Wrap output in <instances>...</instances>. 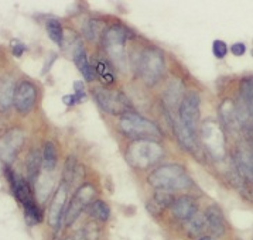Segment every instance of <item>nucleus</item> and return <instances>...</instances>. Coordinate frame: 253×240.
Wrapping results in <instances>:
<instances>
[{
	"mask_svg": "<svg viewBox=\"0 0 253 240\" xmlns=\"http://www.w3.org/2000/svg\"><path fill=\"white\" fill-rule=\"evenodd\" d=\"M147 181L153 188L166 192L187 190L193 185V181L188 177L187 171L177 164L163 165L160 168L154 170L149 175Z\"/></svg>",
	"mask_w": 253,
	"mask_h": 240,
	"instance_id": "nucleus-1",
	"label": "nucleus"
},
{
	"mask_svg": "<svg viewBox=\"0 0 253 240\" xmlns=\"http://www.w3.org/2000/svg\"><path fill=\"white\" fill-rule=\"evenodd\" d=\"M119 126L125 134L130 136L134 140L156 141L162 137L159 127L153 121L133 112H125L122 115Z\"/></svg>",
	"mask_w": 253,
	"mask_h": 240,
	"instance_id": "nucleus-2",
	"label": "nucleus"
},
{
	"mask_svg": "<svg viewBox=\"0 0 253 240\" xmlns=\"http://www.w3.org/2000/svg\"><path fill=\"white\" fill-rule=\"evenodd\" d=\"M162 157V146L152 140H134L127 150V160L137 168L152 167Z\"/></svg>",
	"mask_w": 253,
	"mask_h": 240,
	"instance_id": "nucleus-3",
	"label": "nucleus"
},
{
	"mask_svg": "<svg viewBox=\"0 0 253 240\" xmlns=\"http://www.w3.org/2000/svg\"><path fill=\"white\" fill-rule=\"evenodd\" d=\"M166 70L164 55L157 48H149L142 54L139 62V72L146 85H154L163 77Z\"/></svg>",
	"mask_w": 253,
	"mask_h": 240,
	"instance_id": "nucleus-4",
	"label": "nucleus"
},
{
	"mask_svg": "<svg viewBox=\"0 0 253 240\" xmlns=\"http://www.w3.org/2000/svg\"><path fill=\"white\" fill-rule=\"evenodd\" d=\"M126 30L121 26H113L108 29L103 36V44L108 55L111 60L123 70L125 62H126V52H125V42H126Z\"/></svg>",
	"mask_w": 253,
	"mask_h": 240,
	"instance_id": "nucleus-5",
	"label": "nucleus"
},
{
	"mask_svg": "<svg viewBox=\"0 0 253 240\" xmlns=\"http://www.w3.org/2000/svg\"><path fill=\"white\" fill-rule=\"evenodd\" d=\"M184 129L197 136L200 124V96L197 92H188L180 102V120Z\"/></svg>",
	"mask_w": 253,
	"mask_h": 240,
	"instance_id": "nucleus-6",
	"label": "nucleus"
},
{
	"mask_svg": "<svg viewBox=\"0 0 253 240\" xmlns=\"http://www.w3.org/2000/svg\"><path fill=\"white\" fill-rule=\"evenodd\" d=\"M95 99L102 109L111 115H123L125 112H129V102L121 92L98 88L95 89Z\"/></svg>",
	"mask_w": 253,
	"mask_h": 240,
	"instance_id": "nucleus-7",
	"label": "nucleus"
},
{
	"mask_svg": "<svg viewBox=\"0 0 253 240\" xmlns=\"http://www.w3.org/2000/svg\"><path fill=\"white\" fill-rule=\"evenodd\" d=\"M96 191L92 187L91 184H84L80 190L77 191V194L74 195V198L70 202V206L67 210V223L70 225L74 220L78 218V215L81 213L82 210L85 209L86 206H89L92 202V198L95 197Z\"/></svg>",
	"mask_w": 253,
	"mask_h": 240,
	"instance_id": "nucleus-8",
	"label": "nucleus"
},
{
	"mask_svg": "<svg viewBox=\"0 0 253 240\" xmlns=\"http://www.w3.org/2000/svg\"><path fill=\"white\" fill-rule=\"evenodd\" d=\"M203 139L208 151L212 153L215 157H222L225 154V136L216 123L208 121L204 124Z\"/></svg>",
	"mask_w": 253,
	"mask_h": 240,
	"instance_id": "nucleus-9",
	"label": "nucleus"
},
{
	"mask_svg": "<svg viewBox=\"0 0 253 240\" xmlns=\"http://www.w3.org/2000/svg\"><path fill=\"white\" fill-rule=\"evenodd\" d=\"M24 143V133L19 129L6 133L0 137V160L4 162H11L14 160L16 154L20 151Z\"/></svg>",
	"mask_w": 253,
	"mask_h": 240,
	"instance_id": "nucleus-10",
	"label": "nucleus"
},
{
	"mask_svg": "<svg viewBox=\"0 0 253 240\" xmlns=\"http://www.w3.org/2000/svg\"><path fill=\"white\" fill-rule=\"evenodd\" d=\"M37 98V89L36 86L29 82V80H23L20 85L17 86L16 93H14V106L20 115H27L36 103Z\"/></svg>",
	"mask_w": 253,
	"mask_h": 240,
	"instance_id": "nucleus-11",
	"label": "nucleus"
},
{
	"mask_svg": "<svg viewBox=\"0 0 253 240\" xmlns=\"http://www.w3.org/2000/svg\"><path fill=\"white\" fill-rule=\"evenodd\" d=\"M65 200H67V185L61 184L58 190L55 192V197L52 200L50 209V225L55 230L60 229L61 219H62V212L65 206Z\"/></svg>",
	"mask_w": 253,
	"mask_h": 240,
	"instance_id": "nucleus-12",
	"label": "nucleus"
},
{
	"mask_svg": "<svg viewBox=\"0 0 253 240\" xmlns=\"http://www.w3.org/2000/svg\"><path fill=\"white\" fill-rule=\"evenodd\" d=\"M205 220L210 230L216 236H222L226 230V225H225V219L221 209L218 206H210L207 212H205Z\"/></svg>",
	"mask_w": 253,
	"mask_h": 240,
	"instance_id": "nucleus-13",
	"label": "nucleus"
},
{
	"mask_svg": "<svg viewBox=\"0 0 253 240\" xmlns=\"http://www.w3.org/2000/svg\"><path fill=\"white\" fill-rule=\"evenodd\" d=\"M172 213L180 220H188L197 213V206L190 197H180L172 202Z\"/></svg>",
	"mask_w": 253,
	"mask_h": 240,
	"instance_id": "nucleus-14",
	"label": "nucleus"
},
{
	"mask_svg": "<svg viewBox=\"0 0 253 240\" xmlns=\"http://www.w3.org/2000/svg\"><path fill=\"white\" fill-rule=\"evenodd\" d=\"M74 62H75V65H77V68L81 71V74L84 75V78L86 80H95V70L91 67V64H89V61H88V55H86V51L85 48L80 45V47H77V50L74 52Z\"/></svg>",
	"mask_w": 253,
	"mask_h": 240,
	"instance_id": "nucleus-15",
	"label": "nucleus"
},
{
	"mask_svg": "<svg viewBox=\"0 0 253 240\" xmlns=\"http://www.w3.org/2000/svg\"><path fill=\"white\" fill-rule=\"evenodd\" d=\"M14 80L4 78L0 83V110H7L14 102Z\"/></svg>",
	"mask_w": 253,
	"mask_h": 240,
	"instance_id": "nucleus-16",
	"label": "nucleus"
},
{
	"mask_svg": "<svg viewBox=\"0 0 253 240\" xmlns=\"http://www.w3.org/2000/svg\"><path fill=\"white\" fill-rule=\"evenodd\" d=\"M164 98H166V102L170 105V106H174L175 103L181 102L182 99V85L181 82L178 80H170L167 89L164 92Z\"/></svg>",
	"mask_w": 253,
	"mask_h": 240,
	"instance_id": "nucleus-17",
	"label": "nucleus"
},
{
	"mask_svg": "<svg viewBox=\"0 0 253 240\" xmlns=\"http://www.w3.org/2000/svg\"><path fill=\"white\" fill-rule=\"evenodd\" d=\"M236 164H238V170L241 171L243 177L252 180V154L241 150L236 157Z\"/></svg>",
	"mask_w": 253,
	"mask_h": 240,
	"instance_id": "nucleus-18",
	"label": "nucleus"
},
{
	"mask_svg": "<svg viewBox=\"0 0 253 240\" xmlns=\"http://www.w3.org/2000/svg\"><path fill=\"white\" fill-rule=\"evenodd\" d=\"M207 226V220L205 216L201 213H194L190 219L187 220V230L191 236H198L201 235Z\"/></svg>",
	"mask_w": 253,
	"mask_h": 240,
	"instance_id": "nucleus-19",
	"label": "nucleus"
},
{
	"mask_svg": "<svg viewBox=\"0 0 253 240\" xmlns=\"http://www.w3.org/2000/svg\"><path fill=\"white\" fill-rule=\"evenodd\" d=\"M89 213L92 218L101 220V222H106L111 216V210L109 206L103 202V200H95L89 205Z\"/></svg>",
	"mask_w": 253,
	"mask_h": 240,
	"instance_id": "nucleus-20",
	"label": "nucleus"
},
{
	"mask_svg": "<svg viewBox=\"0 0 253 240\" xmlns=\"http://www.w3.org/2000/svg\"><path fill=\"white\" fill-rule=\"evenodd\" d=\"M221 115L223 116V119L226 121V124L235 129L236 126H239L238 119H236V112H235V105H233L231 100H225L221 106Z\"/></svg>",
	"mask_w": 253,
	"mask_h": 240,
	"instance_id": "nucleus-21",
	"label": "nucleus"
},
{
	"mask_svg": "<svg viewBox=\"0 0 253 240\" xmlns=\"http://www.w3.org/2000/svg\"><path fill=\"white\" fill-rule=\"evenodd\" d=\"M41 165V156L40 153L37 150H33L29 156V160H27V171H29V178L31 182H34L37 175H39V171H40Z\"/></svg>",
	"mask_w": 253,
	"mask_h": 240,
	"instance_id": "nucleus-22",
	"label": "nucleus"
},
{
	"mask_svg": "<svg viewBox=\"0 0 253 240\" xmlns=\"http://www.w3.org/2000/svg\"><path fill=\"white\" fill-rule=\"evenodd\" d=\"M57 165V147L54 143L47 141L44 146V167L48 171H52Z\"/></svg>",
	"mask_w": 253,
	"mask_h": 240,
	"instance_id": "nucleus-23",
	"label": "nucleus"
},
{
	"mask_svg": "<svg viewBox=\"0 0 253 240\" xmlns=\"http://www.w3.org/2000/svg\"><path fill=\"white\" fill-rule=\"evenodd\" d=\"M47 31L50 34L51 40L57 42L58 45L62 44L64 40V31H62V26L58 20H50L47 23Z\"/></svg>",
	"mask_w": 253,
	"mask_h": 240,
	"instance_id": "nucleus-24",
	"label": "nucleus"
},
{
	"mask_svg": "<svg viewBox=\"0 0 253 240\" xmlns=\"http://www.w3.org/2000/svg\"><path fill=\"white\" fill-rule=\"evenodd\" d=\"M242 99L243 103L252 109V80H246L242 83Z\"/></svg>",
	"mask_w": 253,
	"mask_h": 240,
	"instance_id": "nucleus-25",
	"label": "nucleus"
},
{
	"mask_svg": "<svg viewBox=\"0 0 253 240\" xmlns=\"http://www.w3.org/2000/svg\"><path fill=\"white\" fill-rule=\"evenodd\" d=\"M172 197L170 195V192L166 191H157L156 194V203L157 206H170L172 205Z\"/></svg>",
	"mask_w": 253,
	"mask_h": 240,
	"instance_id": "nucleus-26",
	"label": "nucleus"
},
{
	"mask_svg": "<svg viewBox=\"0 0 253 240\" xmlns=\"http://www.w3.org/2000/svg\"><path fill=\"white\" fill-rule=\"evenodd\" d=\"M228 54V45L221 40H216L213 42V55L219 60H223Z\"/></svg>",
	"mask_w": 253,
	"mask_h": 240,
	"instance_id": "nucleus-27",
	"label": "nucleus"
},
{
	"mask_svg": "<svg viewBox=\"0 0 253 240\" xmlns=\"http://www.w3.org/2000/svg\"><path fill=\"white\" fill-rule=\"evenodd\" d=\"M96 71L101 74L102 80H105V82H108V83L113 82V75H112L111 72L108 71V67H106V64H105V62H99V65H98V70Z\"/></svg>",
	"mask_w": 253,
	"mask_h": 240,
	"instance_id": "nucleus-28",
	"label": "nucleus"
},
{
	"mask_svg": "<svg viewBox=\"0 0 253 240\" xmlns=\"http://www.w3.org/2000/svg\"><path fill=\"white\" fill-rule=\"evenodd\" d=\"M11 51L16 57H21V54L26 51V45L19 42V41H14V42H11Z\"/></svg>",
	"mask_w": 253,
	"mask_h": 240,
	"instance_id": "nucleus-29",
	"label": "nucleus"
},
{
	"mask_svg": "<svg viewBox=\"0 0 253 240\" xmlns=\"http://www.w3.org/2000/svg\"><path fill=\"white\" fill-rule=\"evenodd\" d=\"M231 51H232L233 55L241 57V55L245 54V51H246V45L243 42H236V44H233L232 47H231Z\"/></svg>",
	"mask_w": 253,
	"mask_h": 240,
	"instance_id": "nucleus-30",
	"label": "nucleus"
},
{
	"mask_svg": "<svg viewBox=\"0 0 253 240\" xmlns=\"http://www.w3.org/2000/svg\"><path fill=\"white\" fill-rule=\"evenodd\" d=\"M62 102H64V105H67V106H74V105L78 103V99H77L75 93H71V95H65V96L62 98Z\"/></svg>",
	"mask_w": 253,
	"mask_h": 240,
	"instance_id": "nucleus-31",
	"label": "nucleus"
},
{
	"mask_svg": "<svg viewBox=\"0 0 253 240\" xmlns=\"http://www.w3.org/2000/svg\"><path fill=\"white\" fill-rule=\"evenodd\" d=\"M74 88H75L77 92H82V90H84V83L80 82V80H77V82L74 83Z\"/></svg>",
	"mask_w": 253,
	"mask_h": 240,
	"instance_id": "nucleus-32",
	"label": "nucleus"
},
{
	"mask_svg": "<svg viewBox=\"0 0 253 240\" xmlns=\"http://www.w3.org/2000/svg\"><path fill=\"white\" fill-rule=\"evenodd\" d=\"M200 240H215L213 238H211V236H201L200 238Z\"/></svg>",
	"mask_w": 253,
	"mask_h": 240,
	"instance_id": "nucleus-33",
	"label": "nucleus"
},
{
	"mask_svg": "<svg viewBox=\"0 0 253 240\" xmlns=\"http://www.w3.org/2000/svg\"><path fill=\"white\" fill-rule=\"evenodd\" d=\"M65 240H71V239H65Z\"/></svg>",
	"mask_w": 253,
	"mask_h": 240,
	"instance_id": "nucleus-34",
	"label": "nucleus"
}]
</instances>
